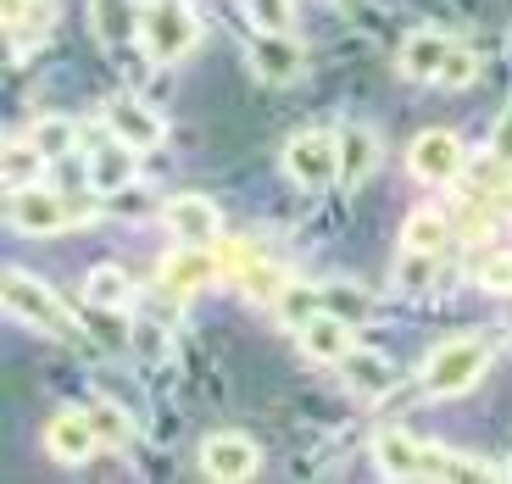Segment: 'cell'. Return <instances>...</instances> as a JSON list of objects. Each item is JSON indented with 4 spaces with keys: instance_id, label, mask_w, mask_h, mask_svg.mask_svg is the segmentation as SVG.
I'll list each match as a JSON object with an SVG mask.
<instances>
[{
    "instance_id": "obj_25",
    "label": "cell",
    "mask_w": 512,
    "mask_h": 484,
    "mask_svg": "<svg viewBox=\"0 0 512 484\" xmlns=\"http://www.w3.org/2000/svg\"><path fill=\"white\" fill-rule=\"evenodd\" d=\"M323 312H334V318H346V323H368L373 318V295L362 290V284H351V279H329L323 284Z\"/></svg>"
},
{
    "instance_id": "obj_18",
    "label": "cell",
    "mask_w": 512,
    "mask_h": 484,
    "mask_svg": "<svg viewBox=\"0 0 512 484\" xmlns=\"http://www.w3.org/2000/svg\"><path fill=\"white\" fill-rule=\"evenodd\" d=\"M301 351H307L312 362H340L351 351V323L346 318H334V312H318V318L301 323Z\"/></svg>"
},
{
    "instance_id": "obj_35",
    "label": "cell",
    "mask_w": 512,
    "mask_h": 484,
    "mask_svg": "<svg viewBox=\"0 0 512 484\" xmlns=\"http://www.w3.org/2000/svg\"><path fill=\"white\" fill-rule=\"evenodd\" d=\"M490 206H496V212H501V217H512V179H507V184H501V190H496V195H490Z\"/></svg>"
},
{
    "instance_id": "obj_10",
    "label": "cell",
    "mask_w": 512,
    "mask_h": 484,
    "mask_svg": "<svg viewBox=\"0 0 512 484\" xmlns=\"http://www.w3.org/2000/svg\"><path fill=\"white\" fill-rule=\"evenodd\" d=\"M106 134L128 140L134 151H156V145L167 140V123L145 101H134V95H112V101H106Z\"/></svg>"
},
{
    "instance_id": "obj_29",
    "label": "cell",
    "mask_w": 512,
    "mask_h": 484,
    "mask_svg": "<svg viewBox=\"0 0 512 484\" xmlns=\"http://www.w3.org/2000/svg\"><path fill=\"white\" fill-rule=\"evenodd\" d=\"M479 78V56L468 51V45H457V39H451V51H446V62H440V90H468V84H474Z\"/></svg>"
},
{
    "instance_id": "obj_31",
    "label": "cell",
    "mask_w": 512,
    "mask_h": 484,
    "mask_svg": "<svg viewBox=\"0 0 512 484\" xmlns=\"http://www.w3.org/2000/svg\"><path fill=\"white\" fill-rule=\"evenodd\" d=\"M440 256H423V251H401V268H396V284L401 290H423L429 284V268H435Z\"/></svg>"
},
{
    "instance_id": "obj_13",
    "label": "cell",
    "mask_w": 512,
    "mask_h": 484,
    "mask_svg": "<svg viewBox=\"0 0 512 484\" xmlns=\"http://www.w3.org/2000/svg\"><path fill=\"white\" fill-rule=\"evenodd\" d=\"M45 451H51L56 462H90L95 451H101V434H95L90 412H78V407L56 412V418L45 423Z\"/></svg>"
},
{
    "instance_id": "obj_11",
    "label": "cell",
    "mask_w": 512,
    "mask_h": 484,
    "mask_svg": "<svg viewBox=\"0 0 512 484\" xmlns=\"http://www.w3.org/2000/svg\"><path fill=\"white\" fill-rule=\"evenodd\" d=\"M134 179H140V151L128 140H117V134H106L90 151V190L95 195H123Z\"/></svg>"
},
{
    "instance_id": "obj_16",
    "label": "cell",
    "mask_w": 512,
    "mask_h": 484,
    "mask_svg": "<svg viewBox=\"0 0 512 484\" xmlns=\"http://www.w3.org/2000/svg\"><path fill=\"white\" fill-rule=\"evenodd\" d=\"M340 373H346V384L362 401H379V395L396 390V362L384 357V351H373V345H351L346 357H340Z\"/></svg>"
},
{
    "instance_id": "obj_33",
    "label": "cell",
    "mask_w": 512,
    "mask_h": 484,
    "mask_svg": "<svg viewBox=\"0 0 512 484\" xmlns=\"http://www.w3.org/2000/svg\"><path fill=\"white\" fill-rule=\"evenodd\" d=\"M251 17H256V28H290L295 6L290 0H251Z\"/></svg>"
},
{
    "instance_id": "obj_9",
    "label": "cell",
    "mask_w": 512,
    "mask_h": 484,
    "mask_svg": "<svg viewBox=\"0 0 512 484\" xmlns=\"http://www.w3.org/2000/svg\"><path fill=\"white\" fill-rule=\"evenodd\" d=\"M162 217H167V229L179 234L184 245H212V240L223 234V212H218V201H212V195H195V190L173 195V201L162 206Z\"/></svg>"
},
{
    "instance_id": "obj_28",
    "label": "cell",
    "mask_w": 512,
    "mask_h": 484,
    "mask_svg": "<svg viewBox=\"0 0 512 484\" xmlns=\"http://www.w3.org/2000/svg\"><path fill=\"white\" fill-rule=\"evenodd\" d=\"M128 345L140 351V362H173V334H167L156 318L134 323V329H128Z\"/></svg>"
},
{
    "instance_id": "obj_6",
    "label": "cell",
    "mask_w": 512,
    "mask_h": 484,
    "mask_svg": "<svg viewBox=\"0 0 512 484\" xmlns=\"http://www.w3.org/2000/svg\"><path fill=\"white\" fill-rule=\"evenodd\" d=\"M373 462H379V473H390V479H446V451L423 446V440H412V434H401V429H379Z\"/></svg>"
},
{
    "instance_id": "obj_21",
    "label": "cell",
    "mask_w": 512,
    "mask_h": 484,
    "mask_svg": "<svg viewBox=\"0 0 512 484\" xmlns=\"http://www.w3.org/2000/svg\"><path fill=\"white\" fill-rule=\"evenodd\" d=\"M379 167V134L373 128H340V184H368Z\"/></svg>"
},
{
    "instance_id": "obj_32",
    "label": "cell",
    "mask_w": 512,
    "mask_h": 484,
    "mask_svg": "<svg viewBox=\"0 0 512 484\" xmlns=\"http://www.w3.org/2000/svg\"><path fill=\"white\" fill-rule=\"evenodd\" d=\"M446 479H501L496 462H479V457H457L446 451Z\"/></svg>"
},
{
    "instance_id": "obj_14",
    "label": "cell",
    "mask_w": 512,
    "mask_h": 484,
    "mask_svg": "<svg viewBox=\"0 0 512 484\" xmlns=\"http://www.w3.org/2000/svg\"><path fill=\"white\" fill-rule=\"evenodd\" d=\"M223 273V256L212 245H179V251L162 262V290L173 295H195L201 284H212Z\"/></svg>"
},
{
    "instance_id": "obj_27",
    "label": "cell",
    "mask_w": 512,
    "mask_h": 484,
    "mask_svg": "<svg viewBox=\"0 0 512 484\" xmlns=\"http://www.w3.org/2000/svg\"><path fill=\"white\" fill-rule=\"evenodd\" d=\"M84 412H90V423H95V434H101L106 451H128V446H134V423H128L123 407H112V401H90Z\"/></svg>"
},
{
    "instance_id": "obj_15",
    "label": "cell",
    "mask_w": 512,
    "mask_h": 484,
    "mask_svg": "<svg viewBox=\"0 0 512 484\" xmlns=\"http://www.w3.org/2000/svg\"><path fill=\"white\" fill-rule=\"evenodd\" d=\"M0 17H6V45H12V62H23L39 39L51 34L56 6H51V0H6V6H0Z\"/></svg>"
},
{
    "instance_id": "obj_34",
    "label": "cell",
    "mask_w": 512,
    "mask_h": 484,
    "mask_svg": "<svg viewBox=\"0 0 512 484\" xmlns=\"http://www.w3.org/2000/svg\"><path fill=\"white\" fill-rule=\"evenodd\" d=\"M490 156H501V162H512V106L501 112L496 134H490Z\"/></svg>"
},
{
    "instance_id": "obj_5",
    "label": "cell",
    "mask_w": 512,
    "mask_h": 484,
    "mask_svg": "<svg viewBox=\"0 0 512 484\" xmlns=\"http://www.w3.org/2000/svg\"><path fill=\"white\" fill-rule=\"evenodd\" d=\"M284 173L301 190H329V184H340V134H323V128L290 134L284 140Z\"/></svg>"
},
{
    "instance_id": "obj_1",
    "label": "cell",
    "mask_w": 512,
    "mask_h": 484,
    "mask_svg": "<svg viewBox=\"0 0 512 484\" xmlns=\"http://www.w3.org/2000/svg\"><path fill=\"white\" fill-rule=\"evenodd\" d=\"M201 39V17L190 12V0H145L140 6V45L151 62H179Z\"/></svg>"
},
{
    "instance_id": "obj_30",
    "label": "cell",
    "mask_w": 512,
    "mask_h": 484,
    "mask_svg": "<svg viewBox=\"0 0 512 484\" xmlns=\"http://www.w3.org/2000/svg\"><path fill=\"white\" fill-rule=\"evenodd\" d=\"M474 284L485 295H512V251H490L474 262Z\"/></svg>"
},
{
    "instance_id": "obj_20",
    "label": "cell",
    "mask_w": 512,
    "mask_h": 484,
    "mask_svg": "<svg viewBox=\"0 0 512 484\" xmlns=\"http://www.w3.org/2000/svg\"><path fill=\"white\" fill-rule=\"evenodd\" d=\"M84 301H90L95 312H128V306H134V279H128L117 262H101V268L84 273Z\"/></svg>"
},
{
    "instance_id": "obj_17",
    "label": "cell",
    "mask_w": 512,
    "mask_h": 484,
    "mask_svg": "<svg viewBox=\"0 0 512 484\" xmlns=\"http://www.w3.org/2000/svg\"><path fill=\"white\" fill-rule=\"evenodd\" d=\"M446 51H451V39H440L435 28H418V34L401 39L396 67H401V78H412V84H435V78H440V62H446Z\"/></svg>"
},
{
    "instance_id": "obj_7",
    "label": "cell",
    "mask_w": 512,
    "mask_h": 484,
    "mask_svg": "<svg viewBox=\"0 0 512 484\" xmlns=\"http://www.w3.org/2000/svg\"><path fill=\"white\" fill-rule=\"evenodd\" d=\"M407 167L418 184H457L468 173V151H462V140L451 128H423L407 151Z\"/></svg>"
},
{
    "instance_id": "obj_2",
    "label": "cell",
    "mask_w": 512,
    "mask_h": 484,
    "mask_svg": "<svg viewBox=\"0 0 512 484\" xmlns=\"http://www.w3.org/2000/svg\"><path fill=\"white\" fill-rule=\"evenodd\" d=\"M485 368H490V345L474 340V334H457V340L435 345V351L423 357V390L429 395H462V390H474Z\"/></svg>"
},
{
    "instance_id": "obj_22",
    "label": "cell",
    "mask_w": 512,
    "mask_h": 484,
    "mask_svg": "<svg viewBox=\"0 0 512 484\" xmlns=\"http://www.w3.org/2000/svg\"><path fill=\"white\" fill-rule=\"evenodd\" d=\"M273 312H279V323H290V329H301L307 318H318V312H323V284H307V279H284V290L273 295Z\"/></svg>"
},
{
    "instance_id": "obj_8",
    "label": "cell",
    "mask_w": 512,
    "mask_h": 484,
    "mask_svg": "<svg viewBox=\"0 0 512 484\" xmlns=\"http://www.w3.org/2000/svg\"><path fill=\"white\" fill-rule=\"evenodd\" d=\"M251 67H256V78H268V84H290V78H301V67H307V45L290 39V28H256Z\"/></svg>"
},
{
    "instance_id": "obj_19",
    "label": "cell",
    "mask_w": 512,
    "mask_h": 484,
    "mask_svg": "<svg viewBox=\"0 0 512 484\" xmlns=\"http://www.w3.org/2000/svg\"><path fill=\"white\" fill-rule=\"evenodd\" d=\"M45 151H39L28 134H12L6 140V151H0V179H6V190H34L39 179H45Z\"/></svg>"
},
{
    "instance_id": "obj_24",
    "label": "cell",
    "mask_w": 512,
    "mask_h": 484,
    "mask_svg": "<svg viewBox=\"0 0 512 484\" xmlns=\"http://www.w3.org/2000/svg\"><path fill=\"white\" fill-rule=\"evenodd\" d=\"M28 140L45 151V162H62V156L78 151V123L73 117H34V128H28Z\"/></svg>"
},
{
    "instance_id": "obj_4",
    "label": "cell",
    "mask_w": 512,
    "mask_h": 484,
    "mask_svg": "<svg viewBox=\"0 0 512 484\" xmlns=\"http://www.w3.org/2000/svg\"><path fill=\"white\" fill-rule=\"evenodd\" d=\"M78 217H90V206L67 201V195L45 190V184H34V190H6V223L17 234H67Z\"/></svg>"
},
{
    "instance_id": "obj_3",
    "label": "cell",
    "mask_w": 512,
    "mask_h": 484,
    "mask_svg": "<svg viewBox=\"0 0 512 484\" xmlns=\"http://www.w3.org/2000/svg\"><path fill=\"white\" fill-rule=\"evenodd\" d=\"M0 295H6V318L28 323V329H39V334H56V340H73L78 334V323L67 318V306L56 301L28 268H6V290Z\"/></svg>"
},
{
    "instance_id": "obj_23",
    "label": "cell",
    "mask_w": 512,
    "mask_h": 484,
    "mask_svg": "<svg viewBox=\"0 0 512 484\" xmlns=\"http://www.w3.org/2000/svg\"><path fill=\"white\" fill-rule=\"evenodd\" d=\"M95 34H101V45H128V39L140 34V12L128 6V0H95Z\"/></svg>"
},
{
    "instance_id": "obj_12",
    "label": "cell",
    "mask_w": 512,
    "mask_h": 484,
    "mask_svg": "<svg viewBox=\"0 0 512 484\" xmlns=\"http://www.w3.org/2000/svg\"><path fill=\"white\" fill-rule=\"evenodd\" d=\"M201 468H206V479L240 484L262 468V451H256V440H245V434H212L201 446Z\"/></svg>"
},
{
    "instance_id": "obj_26",
    "label": "cell",
    "mask_w": 512,
    "mask_h": 484,
    "mask_svg": "<svg viewBox=\"0 0 512 484\" xmlns=\"http://www.w3.org/2000/svg\"><path fill=\"white\" fill-rule=\"evenodd\" d=\"M446 234H451V223H446L440 212H412L407 229H401V251L440 256V251H446Z\"/></svg>"
}]
</instances>
